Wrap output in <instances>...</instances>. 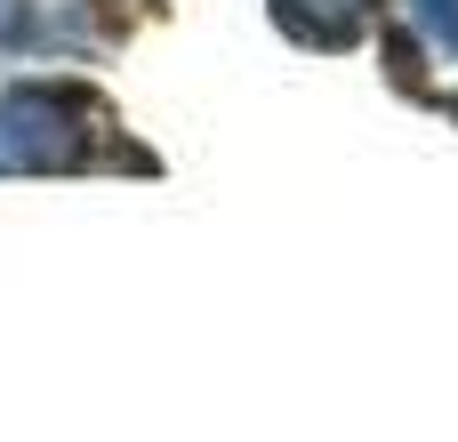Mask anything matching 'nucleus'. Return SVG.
I'll list each match as a JSON object with an SVG mask.
<instances>
[{"instance_id": "1", "label": "nucleus", "mask_w": 458, "mask_h": 442, "mask_svg": "<svg viewBox=\"0 0 458 442\" xmlns=\"http://www.w3.org/2000/svg\"><path fill=\"white\" fill-rule=\"evenodd\" d=\"M89 105L64 89H16L0 97V177L16 169H72L89 153Z\"/></svg>"}, {"instance_id": "3", "label": "nucleus", "mask_w": 458, "mask_h": 442, "mask_svg": "<svg viewBox=\"0 0 458 442\" xmlns=\"http://www.w3.org/2000/svg\"><path fill=\"white\" fill-rule=\"evenodd\" d=\"M411 16H419L443 48H458V0H411Z\"/></svg>"}, {"instance_id": "2", "label": "nucleus", "mask_w": 458, "mask_h": 442, "mask_svg": "<svg viewBox=\"0 0 458 442\" xmlns=\"http://www.w3.org/2000/svg\"><path fill=\"white\" fill-rule=\"evenodd\" d=\"M274 16L298 32V40H354L370 0H274Z\"/></svg>"}]
</instances>
